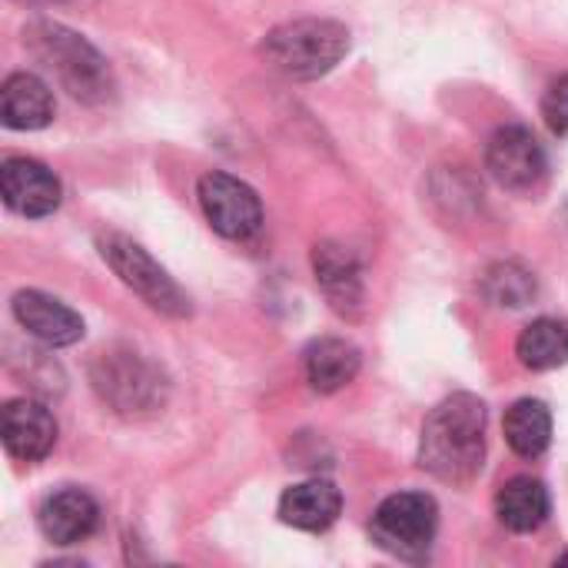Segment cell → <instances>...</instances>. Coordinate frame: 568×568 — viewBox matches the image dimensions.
<instances>
[{
	"mask_svg": "<svg viewBox=\"0 0 568 568\" xmlns=\"http://www.w3.org/2000/svg\"><path fill=\"white\" fill-rule=\"evenodd\" d=\"M97 250L103 256V263L120 276V283L126 290H133L150 310L183 320L190 316V296L176 286V280L130 236L123 233H100L97 236Z\"/></svg>",
	"mask_w": 568,
	"mask_h": 568,
	"instance_id": "277c9868",
	"label": "cell"
},
{
	"mask_svg": "<svg viewBox=\"0 0 568 568\" xmlns=\"http://www.w3.org/2000/svg\"><path fill=\"white\" fill-rule=\"evenodd\" d=\"M483 293L489 303L503 306V310H523L536 300L539 286H536V276L519 266V263H496L486 270L483 276Z\"/></svg>",
	"mask_w": 568,
	"mask_h": 568,
	"instance_id": "ffe728a7",
	"label": "cell"
},
{
	"mask_svg": "<svg viewBox=\"0 0 568 568\" xmlns=\"http://www.w3.org/2000/svg\"><path fill=\"white\" fill-rule=\"evenodd\" d=\"M23 47L70 97L83 103H106L113 97L110 63L83 33L57 20H33L23 30Z\"/></svg>",
	"mask_w": 568,
	"mask_h": 568,
	"instance_id": "7a4b0ae2",
	"label": "cell"
},
{
	"mask_svg": "<svg viewBox=\"0 0 568 568\" xmlns=\"http://www.w3.org/2000/svg\"><path fill=\"white\" fill-rule=\"evenodd\" d=\"M0 190H3V203L30 220L50 216L60 206V180L53 176L50 166H43L40 160L30 156H7L0 166Z\"/></svg>",
	"mask_w": 568,
	"mask_h": 568,
	"instance_id": "30bf717a",
	"label": "cell"
},
{
	"mask_svg": "<svg viewBox=\"0 0 568 568\" xmlns=\"http://www.w3.org/2000/svg\"><path fill=\"white\" fill-rule=\"evenodd\" d=\"M97 393L116 413H146L160 403V376L136 353H100L93 366Z\"/></svg>",
	"mask_w": 568,
	"mask_h": 568,
	"instance_id": "ba28073f",
	"label": "cell"
},
{
	"mask_svg": "<svg viewBox=\"0 0 568 568\" xmlns=\"http://www.w3.org/2000/svg\"><path fill=\"white\" fill-rule=\"evenodd\" d=\"M57 113L50 87L37 73H10L0 87V120L7 130H43Z\"/></svg>",
	"mask_w": 568,
	"mask_h": 568,
	"instance_id": "5bb4252c",
	"label": "cell"
},
{
	"mask_svg": "<svg viewBox=\"0 0 568 568\" xmlns=\"http://www.w3.org/2000/svg\"><path fill=\"white\" fill-rule=\"evenodd\" d=\"M556 566H568V552H566V556H559V559H556Z\"/></svg>",
	"mask_w": 568,
	"mask_h": 568,
	"instance_id": "7402d4cb",
	"label": "cell"
},
{
	"mask_svg": "<svg viewBox=\"0 0 568 568\" xmlns=\"http://www.w3.org/2000/svg\"><path fill=\"white\" fill-rule=\"evenodd\" d=\"M260 50L283 77L320 80L349 53V30L339 20L303 17L273 27Z\"/></svg>",
	"mask_w": 568,
	"mask_h": 568,
	"instance_id": "3957f363",
	"label": "cell"
},
{
	"mask_svg": "<svg viewBox=\"0 0 568 568\" xmlns=\"http://www.w3.org/2000/svg\"><path fill=\"white\" fill-rule=\"evenodd\" d=\"M13 320L43 346L50 349H63L83 339V320L80 313H73L67 303L40 293V290H20L10 303Z\"/></svg>",
	"mask_w": 568,
	"mask_h": 568,
	"instance_id": "8fae6325",
	"label": "cell"
},
{
	"mask_svg": "<svg viewBox=\"0 0 568 568\" xmlns=\"http://www.w3.org/2000/svg\"><path fill=\"white\" fill-rule=\"evenodd\" d=\"M313 273L316 283L323 290V296L329 300L333 313L346 316V320H359L366 310V276H363V263L359 256L343 246V243H316L313 246Z\"/></svg>",
	"mask_w": 568,
	"mask_h": 568,
	"instance_id": "9c48e42d",
	"label": "cell"
},
{
	"mask_svg": "<svg viewBox=\"0 0 568 568\" xmlns=\"http://www.w3.org/2000/svg\"><path fill=\"white\" fill-rule=\"evenodd\" d=\"M506 443L519 459H539L552 446V413L542 399H519L506 409Z\"/></svg>",
	"mask_w": 568,
	"mask_h": 568,
	"instance_id": "ac0fdd59",
	"label": "cell"
},
{
	"mask_svg": "<svg viewBox=\"0 0 568 568\" xmlns=\"http://www.w3.org/2000/svg\"><path fill=\"white\" fill-rule=\"evenodd\" d=\"M439 529V506L426 493H396L379 503L369 532L373 542L406 562H419L429 556Z\"/></svg>",
	"mask_w": 568,
	"mask_h": 568,
	"instance_id": "5b68a950",
	"label": "cell"
},
{
	"mask_svg": "<svg viewBox=\"0 0 568 568\" xmlns=\"http://www.w3.org/2000/svg\"><path fill=\"white\" fill-rule=\"evenodd\" d=\"M359 363H363L359 359V349L353 343H346V339H336V336H326V339L310 343V349L303 356L306 379L323 396L346 389L359 376Z\"/></svg>",
	"mask_w": 568,
	"mask_h": 568,
	"instance_id": "e0dca14e",
	"label": "cell"
},
{
	"mask_svg": "<svg viewBox=\"0 0 568 568\" xmlns=\"http://www.w3.org/2000/svg\"><path fill=\"white\" fill-rule=\"evenodd\" d=\"M486 170L509 193H536L549 173V156L529 126L506 123L486 143Z\"/></svg>",
	"mask_w": 568,
	"mask_h": 568,
	"instance_id": "52a82bcc",
	"label": "cell"
},
{
	"mask_svg": "<svg viewBox=\"0 0 568 568\" xmlns=\"http://www.w3.org/2000/svg\"><path fill=\"white\" fill-rule=\"evenodd\" d=\"M549 513H552L549 489L532 476H516L496 493V516L509 532H519V536L539 532Z\"/></svg>",
	"mask_w": 568,
	"mask_h": 568,
	"instance_id": "2e32d148",
	"label": "cell"
},
{
	"mask_svg": "<svg viewBox=\"0 0 568 568\" xmlns=\"http://www.w3.org/2000/svg\"><path fill=\"white\" fill-rule=\"evenodd\" d=\"M100 523V509L90 493L83 489H60L43 499L37 509V526L47 542L53 546H77L93 536Z\"/></svg>",
	"mask_w": 568,
	"mask_h": 568,
	"instance_id": "7c38bea8",
	"label": "cell"
},
{
	"mask_svg": "<svg viewBox=\"0 0 568 568\" xmlns=\"http://www.w3.org/2000/svg\"><path fill=\"white\" fill-rule=\"evenodd\" d=\"M196 196L203 206L206 223L233 243H246L263 230V203L256 190L230 173H206L196 183Z\"/></svg>",
	"mask_w": 568,
	"mask_h": 568,
	"instance_id": "8992f818",
	"label": "cell"
},
{
	"mask_svg": "<svg viewBox=\"0 0 568 568\" xmlns=\"http://www.w3.org/2000/svg\"><path fill=\"white\" fill-rule=\"evenodd\" d=\"M57 443V423L47 406L33 399H10L3 406V446L20 463H40Z\"/></svg>",
	"mask_w": 568,
	"mask_h": 568,
	"instance_id": "4fadbf2b",
	"label": "cell"
},
{
	"mask_svg": "<svg viewBox=\"0 0 568 568\" xmlns=\"http://www.w3.org/2000/svg\"><path fill=\"white\" fill-rule=\"evenodd\" d=\"M516 356L526 369L532 373H546V369H559L568 363V323L566 320H532L519 339H516Z\"/></svg>",
	"mask_w": 568,
	"mask_h": 568,
	"instance_id": "d6986e66",
	"label": "cell"
},
{
	"mask_svg": "<svg viewBox=\"0 0 568 568\" xmlns=\"http://www.w3.org/2000/svg\"><path fill=\"white\" fill-rule=\"evenodd\" d=\"M542 120L556 136H568V73L552 80L542 93Z\"/></svg>",
	"mask_w": 568,
	"mask_h": 568,
	"instance_id": "44dd1931",
	"label": "cell"
},
{
	"mask_svg": "<svg viewBox=\"0 0 568 568\" xmlns=\"http://www.w3.org/2000/svg\"><path fill=\"white\" fill-rule=\"evenodd\" d=\"M419 466L449 486H469L486 466V403L473 393L443 399L423 423Z\"/></svg>",
	"mask_w": 568,
	"mask_h": 568,
	"instance_id": "6da1fadb",
	"label": "cell"
},
{
	"mask_svg": "<svg viewBox=\"0 0 568 568\" xmlns=\"http://www.w3.org/2000/svg\"><path fill=\"white\" fill-rule=\"evenodd\" d=\"M343 513V493L329 479H306L283 493L280 519L303 532H326Z\"/></svg>",
	"mask_w": 568,
	"mask_h": 568,
	"instance_id": "9a60e30c",
	"label": "cell"
}]
</instances>
